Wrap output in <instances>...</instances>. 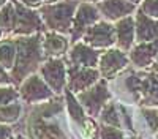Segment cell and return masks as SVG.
<instances>
[{"label":"cell","mask_w":158,"mask_h":139,"mask_svg":"<svg viewBox=\"0 0 158 139\" xmlns=\"http://www.w3.org/2000/svg\"><path fill=\"white\" fill-rule=\"evenodd\" d=\"M43 35L35 33L29 36H18L16 38V63L11 70L13 82H22L27 76L33 74L36 68L41 65L43 54Z\"/></svg>","instance_id":"cell-1"},{"label":"cell","mask_w":158,"mask_h":139,"mask_svg":"<svg viewBox=\"0 0 158 139\" xmlns=\"http://www.w3.org/2000/svg\"><path fill=\"white\" fill-rule=\"evenodd\" d=\"M76 8L77 6L71 2H57L51 5H43L38 11L44 25L51 32L67 35L71 32Z\"/></svg>","instance_id":"cell-2"},{"label":"cell","mask_w":158,"mask_h":139,"mask_svg":"<svg viewBox=\"0 0 158 139\" xmlns=\"http://www.w3.org/2000/svg\"><path fill=\"white\" fill-rule=\"evenodd\" d=\"M100 10L95 3H89V2H81L76 8L74 18H73V25H71V40L77 41L82 40L85 32L95 25L100 21Z\"/></svg>","instance_id":"cell-3"},{"label":"cell","mask_w":158,"mask_h":139,"mask_svg":"<svg viewBox=\"0 0 158 139\" xmlns=\"http://www.w3.org/2000/svg\"><path fill=\"white\" fill-rule=\"evenodd\" d=\"M40 76L46 81V84L52 88V92H62L68 84V68L59 57H52L44 60L40 65Z\"/></svg>","instance_id":"cell-4"},{"label":"cell","mask_w":158,"mask_h":139,"mask_svg":"<svg viewBox=\"0 0 158 139\" xmlns=\"http://www.w3.org/2000/svg\"><path fill=\"white\" fill-rule=\"evenodd\" d=\"M43 19L40 16V11H35L32 8H27L21 2H16V24L13 35L16 36H29L40 33L43 29Z\"/></svg>","instance_id":"cell-5"},{"label":"cell","mask_w":158,"mask_h":139,"mask_svg":"<svg viewBox=\"0 0 158 139\" xmlns=\"http://www.w3.org/2000/svg\"><path fill=\"white\" fill-rule=\"evenodd\" d=\"M54 92L46 84V81L40 74H30L27 76L19 87V96L27 101V103H40V101L49 100Z\"/></svg>","instance_id":"cell-6"},{"label":"cell","mask_w":158,"mask_h":139,"mask_svg":"<svg viewBox=\"0 0 158 139\" xmlns=\"http://www.w3.org/2000/svg\"><path fill=\"white\" fill-rule=\"evenodd\" d=\"M82 41L95 49H109L114 43H117L115 25L109 21H98L85 32Z\"/></svg>","instance_id":"cell-7"},{"label":"cell","mask_w":158,"mask_h":139,"mask_svg":"<svg viewBox=\"0 0 158 139\" xmlns=\"http://www.w3.org/2000/svg\"><path fill=\"white\" fill-rule=\"evenodd\" d=\"M128 62L130 59L127 57L125 51H122L120 47H109L100 55V74L104 79H114L118 73L127 68Z\"/></svg>","instance_id":"cell-8"},{"label":"cell","mask_w":158,"mask_h":139,"mask_svg":"<svg viewBox=\"0 0 158 139\" xmlns=\"http://www.w3.org/2000/svg\"><path fill=\"white\" fill-rule=\"evenodd\" d=\"M109 100V92L104 81H98L95 85H92L87 90L77 93V101H81L84 109L90 116H97L106 106V101Z\"/></svg>","instance_id":"cell-9"},{"label":"cell","mask_w":158,"mask_h":139,"mask_svg":"<svg viewBox=\"0 0 158 139\" xmlns=\"http://www.w3.org/2000/svg\"><path fill=\"white\" fill-rule=\"evenodd\" d=\"M100 78V71L97 68L84 67H70L68 70V88L73 93H81L92 85H95Z\"/></svg>","instance_id":"cell-10"},{"label":"cell","mask_w":158,"mask_h":139,"mask_svg":"<svg viewBox=\"0 0 158 139\" xmlns=\"http://www.w3.org/2000/svg\"><path fill=\"white\" fill-rule=\"evenodd\" d=\"M100 52L95 49L89 46L84 41H76L71 47V51L68 52V59L71 67H84V68H95L98 67V62H100Z\"/></svg>","instance_id":"cell-11"},{"label":"cell","mask_w":158,"mask_h":139,"mask_svg":"<svg viewBox=\"0 0 158 139\" xmlns=\"http://www.w3.org/2000/svg\"><path fill=\"white\" fill-rule=\"evenodd\" d=\"M100 14L109 21V22H117L127 16H131L136 10V5H133L128 0H101L97 3Z\"/></svg>","instance_id":"cell-12"},{"label":"cell","mask_w":158,"mask_h":139,"mask_svg":"<svg viewBox=\"0 0 158 139\" xmlns=\"http://www.w3.org/2000/svg\"><path fill=\"white\" fill-rule=\"evenodd\" d=\"M41 46H43V54L48 59H52V57H59L60 59L63 54L68 52L70 41H68L67 35L49 30L48 33L43 35Z\"/></svg>","instance_id":"cell-13"},{"label":"cell","mask_w":158,"mask_h":139,"mask_svg":"<svg viewBox=\"0 0 158 139\" xmlns=\"http://www.w3.org/2000/svg\"><path fill=\"white\" fill-rule=\"evenodd\" d=\"M117 46L122 51H130L136 41V21L133 16H127L115 22Z\"/></svg>","instance_id":"cell-14"},{"label":"cell","mask_w":158,"mask_h":139,"mask_svg":"<svg viewBox=\"0 0 158 139\" xmlns=\"http://www.w3.org/2000/svg\"><path fill=\"white\" fill-rule=\"evenodd\" d=\"M136 21V40L139 43H149L158 40V19H153L139 10L135 16Z\"/></svg>","instance_id":"cell-15"},{"label":"cell","mask_w":158,"mask_h":139,"mask_svg":"<svg viewBox=\"0 0 158 139\" xmlns=\"http://www.w3.org/2000/svg\"><path fill=\"white\" fill-rule=\"evenodd\" d=\"M156 55H158V40L149 43H139L138 46H135L131 49L130 60L139 68H146L152 65Z\"/></svg>","instance_id":"cell-16"},{"label":"cell","mask_w":158,"mask_h":139,"mask_svg":"<svg viewBox=\"0 0 158 139\" xmlns=\"http://www.w3.org/2000/svg\"><path fill=\"white\" fill-rule=\"evenodd\" d=\"M32 134L35 139H65V134L59 126L44 120H36L32 123Z\"/></svg>","instance_id":"cell-17"},{"label":"cell","mask_w":158,"mask_h":139,"mask_svg":"<svg viewBox=\"0 0 158 139\" xmlns=\"http://www.w3.org/2000/svg\"><path fill=\"white\" fill-rule=\"evenodd\" d=\"M16 54H18L16 40H13V38H2L0 40V65L11 71L16 63Z\"/></svg>","instance_id":"cell-18"},{"label":"cell","mask_w":158,"mask_h":139,"mask_svg":"<svg viewBox=\"0 0 158 139\" xmlns=\"http://www.w3.org/2000/svg\"><path fill=\"white\" fill-rule=\"evenodd\" d=\"M16 24V2H8L0 10V27L3 33H13Z\"/></svg>","instance_id":"cell-19"},{"label":"cell","mask_w":158,"mask_h":139,"mask_svg":"<svg viewBox=\"0 0 158 139\" xmlns=\"http://www.w3.org/2000/svg\"><path fill=\"white\" fill-rule=\"evenodd\" d=\"M22 112V106L16 101H13L10 104H5V106H0V123H15L19 116Z\"/></svg>","instance_id":"cell-20"},{"label":"cell","mask_w":158,"mask_h":139,"mask_svg":"<svg viewBox=\"0 0 158 139\" xmlns=\"http://www.w3.org/2000/svg\"><path fill=\"white\" fill-rule=\"evenodd\" d=\"M67 106H68V112L70 116L77 120V122H82L84 120V109H82V104H79L73 92L70 90V88H67Z\"/></svg>","instance_id":"cell-21"},{"label":"cell","mask_w":158,"mask_h":139,"mask_svg":"<svg viewBox=\"0 0 158 139\" xmlns=\"http://www.w3.org/2000/svg\"><path fill=\"white\" fill-rule=\"evenodd\" d=\"M18 96H19V92L11 84L0 85V106H5V104L13 103V101L18 100Z\"/></svg>","instance_id":"cell-22"},{"label":"cell","mask_w":158,"mask_h":139,"mask_svg":"<svg viewBox=\"0 0 158 139\" xmlns=\"http://www.w3.org/2000/svg\"><path fill=\"white\" fill-rule=\"evenodd\" d=\"M101 120L104 125H111V126H118L120 120H118V116H117V111H115V106L114 104H106L101 111Z\"/></svg>","instance_id":"cell-23"},{"label":"cell","mask_w":158,"mask_h":139,"mask_svg":"<svg viewBox=\"0 0 158 139\" xmlns=\"http://www.w3.org/2000/svg\"><path fill=\"white\" fill-rule=\"evenodd\" d=\"M141 11L153 19H158V0H142Z\"/></svg>","instance_id":"cell-24"},{"label":"cell","mask_w":158,"mask_h":139,"mask_svg":"<svg viewBox=\"0 0 158 139\" xmlns=\"http://www.w3.org/2000/svg\"><path fill=\"white\" fill-rule=\"evenodd\" d=\"M100 136H101V139H122V131L117 126L104 125L100 131Z\"/></svg>","instance_id":"cell-25"},{"label":"cell","mask_w":158,"mask_h":139,"mask_svg":"<svg viewBox=\"0 0 158 139\" xmlns=\"http://www.w3.org/2000/svg\"><path fill=\"white\" fill-rule=\"evenodd\" d=\"M144 117H146L152 131H158V112L155 109H144Z\"/></svg>","instance_id":"cell-26"},{"label":"cell","mask_w":158,"mask_h":139,"mask_svg":"<svg viewBox=\"0 0 158 139\" xmlns=\"http://www.w3.org/2000/svg\"><path fill=\"white\" fill-rule=\"evenodd\" d=\"M95 131H97V126H95V123L92 122V120H84V130H82L84 137H85V139H94Z\"/></svg>","instance_id":"cell-27"},{"label":"cell","mask_w":158,"mask_h":139,"mask_svg":"<svg viewBox=\"0 0 158 139\" xmlns=\"http://www.w3.org/2000/svg\"><path fill=\"white\" fill-rule=\"evenodd\" d=\"M11 82H13L11 74H8V70L0 65V85H8Z\"/></svg>","instance_id":"cell-28"},{"label":"cell","mask_w":158,"mask_h":139,"mask_svg":"<svg viewBox=\"0 0 158 139\" xmlns=\"http://www.w3.org/2000/svg\"><path fill=\"white\" fill-rule=\"evenodd\" d=\"M18 2H21L22 5H25L27 8H32V10H40L44 5L43 0H18Z\"/></svg>","instance_id":"cell-29"},{"label":"cell","mask_w":158,"mask_h":139,"mask_svg":"<svg viewBox=\"0 0 158 139\" xmlns=\"http://www.w3.org/2000/svg\"><path fill=\"white\" fill-rule=\"evenodd\" d=\"M11 136V130L5 123H0V139H10Z\"/></svg>","instance_id":"cell-30"},{"label":"cell","mask_w":158,"mask_h":139,"mask_svg":"<svg viewBox=\"0 0 158 139\" xmlns=\"http://www.w3.org/2000/svg\"><path fill=\"white\" fill-rule=\"evenodd\" d=\"M44 2V5H51V3H57L59 0H43Z\"/></svg>","instance_id":"cell-31"},{"label":"cell","mask_w":158,"mask_h":139,"mask_svg":"<svg viewBox=\"0 0 158 139\" xmlns=\"http://www.w3.org/2000/svg\"><path fill=\"white\" fill-rule=\"evenodd\" d=\"M8 2H10V0H0V10H2V8H3V6H5Z\"/></svg>","instance_id":"cell-32"},{"label":"cell","mask_w":158,"mask_h":139,"mask_svg":"<svg viewBox=\"0 0 158 139\" xmlns=\"http://www.w3.org/2000/svg\"><path fill=\"white\" fill-rule=\"evenodd\" d=\"M128 2H131L133 5H139V3H142V0H128Z\"/></svg>","instance_id":"cell-33"},{"label":"cell","mask_w":158,"mask_h":139,"mask_svg":"<svg viewBox=\"0 0 158 139\" xmlns=\"http://www.w3.org/2000/svg\"><path fill=\"white\" fill-rule=\"evenodd\" d=\"M82 2H89V3H100L101 0H82Z\"/></svg>","instance_id":"cell-34"},{"label":"cell","mask_w":158,"mask_h":139,"mask_svg":"<svg viewBox=\"0 0 158 139\" xmlns=\"http://www.w3.org/2000/svg\"><path fill=\"white\" fill-rule=\"evenodd\" d=\"M11 139H24L22 136H15V137H11Z\"/></svg>","instance_id":"cell-35"},{"label":"cell","mask_w":158,"mask_h":139,"mask_svg":"<svg viewBox=\"0 0 158 139\" xmlns=\"http://www.w3.org/2000/svg\"><path fill=\"white\" fill-rule=\"evenodd\" d=\"M2 33H3V30H2V27H0V36H2Z\"/></svg>","instance_id":"cell-36"}]
</instances>
